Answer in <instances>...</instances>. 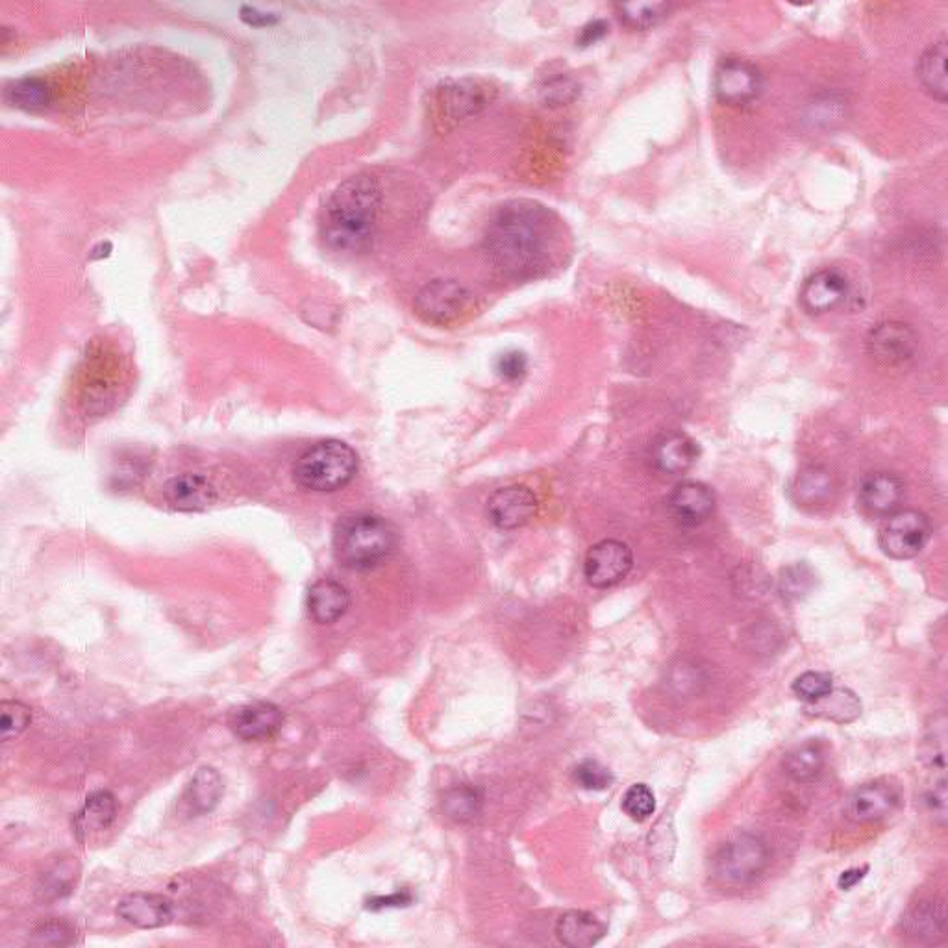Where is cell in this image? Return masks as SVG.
Returning a JSON list of instances; mask_svg holds the SVG:
<instances>
[{
    "label": "cell",
    "mask_w": 948,
    "mask_h": 948,
    "mask_svg": "<svg viewBox=\"0 0 948 948\" xmlns=\"http://www.w3.org/2000/svg\"><path fill=\"white\" fill-rule=\"evenodd\" d=\"M826 756L825 749L815 741L801 745L796 749L791 750L790 754L785 756L784 771L791 780L806 784L819 779V774L825 769Z\"/></svg>",
    "instance_id": "83f0119b"
},
{
    "label": "cell",
    "mask_w": 948,
    "mask_h": 948,
    "mask_svg": "<svg viewBox=\"0 0 948 948\" xmlns=\"http://www.w3.org/2000/svg\"><path fill=\"white\" fill-rule=\"evenodd\" d=\"M926 804L930 808L932 814L936 815L945 823L947 819V780L941 776V780L934 784L928 793H926Z\"/></svg>",
    "instance_id": "b9f144b4"
},
{
    "label": "cell",
    "mask_w": 948,
    "mask_h": 948,
    "mask_svg": "<svg viewBox=\"0 0 948 948\" xmlns=\"http://www.w3.org/2000/svg\"><path fill=\"white\" fill-rule=\"evenodd\" d=\"M294 473L297 484L308 492H338L356 476L357 454L343 441H319L300 454Z\"/></svg>",
    "instance_id": "277c9868"
},
{
    "label": "cell",
    "mask_w": 948,
    "mask_h": 948,
    "mask_svg": "<svg viewBox=\"0 0 948 948\" xmlns=\"http://www.w3.org/2000/svg\"><path fill=\"white\" fill-rule=\"evenodd\" d=\"M791 690L804 703L814 704L834 690V682H831V676L828 673L808 671L793 682Z\"/></svg>",
    "instance_id": "e575fe53"
},
{
    "label": "cell",
    "mask_w": 948,
    "mask_h": 948,
    "mask_svg": "<svg viewBox=\"0 0 948 948\" xmlns=\"http://www.w3.org/2000/svg\"><path fill=\"white\" fill-rule=\"evenodd\" d=\"M768 866V845L752 834H739L715 852L712 872L723 885L745 888L754 884Z\"/></svg>",
    "instance_id": "5b68a950"
},
{
    "label": "cell",
    "mask_w": 948,
    "mask_h": 948,
    "mask_svg": "<svg viewBox=\"0 0 948 948\" xmlns=\"http://www.w3.org/2000/svg\"><path fill=\"white\" fill-rule=\"evenodd\" d=\"M75 939V928L67 925L64 921H53L43 925L40 930H35V945H69Z\"/></svg>",
    "instance_id": "f35d334b"
},
{
    "label": "cell",
    "mask_w": 948,
    "mask_h": 948,
    "mask_svg": "<svg viewBox=\"0 0 948 948\" xmlns=\"http://www.w3.org/2000/svg\"><path fill=\"white\" fill-rule=\"evenodd\" d=\"M917 351L919 338L904 322H880L867 335L869 356L884 367H902L917 356Z\"/></svg>",
    "instance_id": "9c48e42d"
},
{
    "label": "cell",
    "mask_w": 948,
    "mask_h": 948,
    "mask_svg": "<svg viewBox=\"0 0 948 948\" xmlns=\"http://www.w3.org/2000/svg\"><path fill=\"white\" fill-rule=\"evenodd\" d=\"M714 89L723 104L749 106L760 99L765 89V78L747 59L726 58L715 70Z\"/></svg>",
    "instance_id": "ba28073f"
},
{
    "label": "cell",
    "mask_w": 948,
    "mask_h": 948,
    "mask_svg": "<svg viewBox=\"0 0 948 948\" xmlns=\"http://www.w3.org/2000/svg\"><path fill=\"white\" fill-rule=\"evenodd\" d=\"M573 780L582 790L604 791L614 784V774L600 761L584 760L574 768Z\"/></svg>",
    "instance_id": "d590c367"
},
{
    "label": "cell",
    "mask_w": 948,
    "mask_h": 948,
    "mask_svg": "<svg viewBox=\"0 0 948 948\" xmlns=\"http://www.w3.org/2000/svg\"><path fill=\"white\" fill-rule=\"evenodd\" d=\"M32 723V709L19 701H2L0 704V738L10 741L29 728Z\"/></svg>",
    "instance_id": "4dcf8cb0"
},
{
    "label": "cell",
    "mask_w": 948,
    "mask_h": 948,
    "mask_svg": "<svg viewBox=\"0 0 948 948\" xmlns=\"http://www.w3.org/2000/svg\"><path fill=\"white\" fill-rule=\"evenodd\" d=\"M224 793L223 779L213 768H200L184 793V801L194 814H210Z\"/></svg>",
    "instance_id": "484cf974"
},
{
    "label": "cell",
    "mask_w": 948,
    "mask_h": 948,
    "mask_svg": "<svg viewBox=\"0 0 948 948\" xmlns=\"http://www.w3.org/2000/svg\"><path fill=\"white\" fill-rule=\"evenodd\" d=\"M489 102V86L476 80H462L441 91V121L452 126L476 115Z\"/></svg>",
    "instance_id": "e0dca14e"
},
{
    "label": "cell",
    "mask_w": 948,
    "mask_h": 948,
    "mask_svg": "<svg viewBox=\"0 0 948 948\" xmlns=\"http://www.w3.org/2000/svg\"><path fill=\"white\" fill-rule=\"evenodd\" d=\"M78 867L77 861H64L54 867L53 871L47 872L43 877L40 893H43V899H62L64 895H69L73 882L77 880Z\"/></svg>",
    "instance_id": "1f68e13d"
},
{
    "label": "cell",
    "mask_w": 948,
    "mask_h": 948,
    "mask_svg": "<svg viewBox=\"0 0 948 948\" xmlns=\"http://www.w3.org/2000/svg\"><path fill=\"white\" fill-rule=\"evenodd\" d=\"M241 19L252 26H269L278 21L275 13L260 12L258 8L252 7L241 8Z\"/></svg>",
    "instance_id": "ee69618b"
},
{
    "label": "cell",
    "mask_w": 948,
    "mask_h": 948,
    "mask_svg": "<svg viewBox=\"0 0 948 948\" xmlns=\"http://www.w3.org/2000/svg\"><path fill=\"white\" fill-rule=\"evenodd\" d=\"M904 498V482L893 473H871L861 481L858 500L871 516L895 514Z\"/></svg>",
    "instance_id": "ac0fdd59"
},
{
    "label": "cell",
    "mask_w": 948,
    "mask_h": 948,
    "mask_svg": "<svg viewBox=\"0 0 948 948\" xmlns=\"http://www.w3.org/2000/svg\"><path fill=\"white\" fill-rule=\"evenodd\" d=\"M668 4L663 2H638V4H619V18L632 29H649L660 19L665 18Z\"/></svg>",
    "instance_id": "d6a6232c"
},
{
    "label": "cell",
    "mask_w": 948,
    "mask_h": 948,
    "mask_svg": "<svg viewBox=\"0 0 948 948\" xmlns=\"http://www.w3.org/2000/svg\"><path fill=\"white\" fill-rule=\"evenodd\" d=\"M538 508V497L527 486L503 487L487 500V516L503 530L525 527L536 517Z\"/></svg>",
    "instance_id": "8fae6325"
},
{
    "label": "cell",
    "mask_w": 948,
    "mask_h": 948,
    "mask_svg": "<svg viewBox=\"0 0 948 948\" xmlns=\"http://www.w3.org/2000/svg\"><path fill=\"white\" fill-rule=\"evenodd\" d=\"M578 93V88H576V84L571 80V78H556V80H552L549 82V86L543 89L544 102L551 106H562L567 104L571 100L576 97Z\"/></svg>",
    "instance_id": "ab89813d"
},
{
    "label": "cell",
    "mask_w": 948,
    "mask_h": 948,
    "mask_svg": "<svg viewBox=\"0 0 948 948\" xmlns=\"http://www.w3.org/2000/svg\"><path fill=\"white\" fill-rule=\"evenodd\" d=\"M167 503L180 511H199L216 503V487L200 474H178L164 486Z\"/></svg>",
    "instance_id": "ffe728a7"
},
{
    "label": "cell",
    "mask_w": 948,
    "mask_h": 948,
    "mask_svg": "<svg viewBox=\"0 0 948 948\" xmlns=\"http://www.w3.org/2000/svg\"><path fill=\"white\" fill-rule=\"evenodd\" d=\"M701 456L697 441L685 433L673 432L655 441L652 463L663 474H682L690 471Z\"/></svg>",
    "instance_id": "44dd1931"
},
{
    "label": "cell",
    "mask_w": 948,
    "mask_h": 948,
    "mask_svg": "<svg viewBox=\"0 0 948 948\" xmlns=\"http://www.w3.org/2000/svg\"><path fill=\"white\" fill-rule=\"evenodd\" d=\"M10 95H12L13 102H18V106H23V108H40V106L47 104L48 99H51L47 84L37 80V78H24L10 89Z\"/></svg>",
    "instance_id": "74e56055"
},
{
    "label": "cell",
    "mask_w": 948,
    "mask_h": 948,
    "mask_svg": "<svg viewBox=\"0 0 948 948\" xmlns=\"http://www.w3.org/2000/svg\"><path fill=\"white\" fill-rule=\"evenodd\" d=\"M947 58L948 42L947 37L943 35L937 42L932 43L925 53L921 54L917 67H915L921 86L925 88L926 93L930 95L932 99L939 100V102H947L948 84L947 69H945Z\"/></svg>",
    "instance_id": "cb8c5ba5"
},
{
    "label": "cell",
    "mask_w": 948,
    "mask_h": 948,
    "mask_svg": "<svg viewBox=\"0 0 948 948\" xmlns=\"http://www.w3.org/2000/svg\"><path fill=\"white\" fill-rule=\"evenodd\" d=\"M230 730L243 741L269 739L284 725V712L275 703L256 701L232 709L229 717Z\"/></svg>",
    "instance_id": "7c38bea8"
},
{
    "label": "cell",
    "mask_w": 948,
    "mask_h": 948,
    "mask_svg": "<svg viewBox=\"0 0 948 948\" xmlns=\"http://www.w3.org/2000/svg\"><path fill=\"white\" fill-rule=\"evenodd\" d=\"M930 536V521L925 514L917 509L895 511L880 528V549L895 560H912L925 551Z\"/></svg>",
    "instance_id": "52a82bcc"
},
{
    "label": "cell",
    "mask_w": 948,
    "mask_h": 948,
    "mask_svg": "<svg viewBox=\"0 0 948 948\" xmlns=\"http://www.w3.org/2000/svg\"><path fill=\"white\" fill-rule=\"evenodd\" d=\"M847 294H849L847 276L841 271L823 269L804 282L801 300L809 313L820 316L841 305Z\"/></svg>",
    "instance_id": "2e32d148"
},
{
    "label": "cell",
    "mask_w": 948,
    "mask_h": 948,
    "mask_svg": "<svg viewBox=\"0 0 948 948\" xmlns=\"http://www.w3.org/2000/svg\"><path fill=\"white\" fill-rule=\"evenodd\" d=\"M904 934L917 941H934L947 932V910L943 902H921L902 919Z\"/></svg>",
    "instance_id": "d4e9b609"
},
{
    "label": "cell",
    "mask_w": 948,
    "mask_h": 948,
    "mask_svg": "<svg viewBox=\"0 0 948 948\" xmlns=\"http://www.w3.org/2000/svg\"><path fill=\"white\" fill-rule=\"evenodd\" d=\"M608 32V26L604 21H595V23L587 24L586 29L582 30V35H580V43L582 45H592V43L598 42L604 34Z\"/></svg>",
    "instance_id": "bcb514c9"
},
{
    "label": "cell",
    "mask_w": 948,
    "mask_h": 948,
    "mask_svg": "<svg viewBox=\"0 0 948 948\" xmlns=\"http://www.w3.org/2000/svg\"><path fill=\"white\" fill-rule=\"evenodd\" d=\"M382 208L376 176L360 173L335 188L324 206L322 234L338 251H362L375 235Z\"/></svg>",
    "instance_id": "7a4b0ae2"
},
{
    "label": "cell",
    "mask_w": 948,
    "mask_h": 948,
    "mask_svg": "<svg viewBox=\"0 0 948 948\" xmlns=\"http://www.w3.org/2000/svg\"><path fill=\"white\" fill-rule=\"evenodd\" d=\"M674 521L682 527H701L715 509V495L701 482H680L668 498Z\"/></svg>",
    "instance_id": "4fadbf2b"
},
{
    "label": "cell",
    "mask_w": 948,
    "mask_h": 948,
    "mask_svg": "<svg viewBox=\"0 0 948 948\" xmlns=\"http://www.w3.org/2000/svg\"><path fill=\"white\" fill-rule=\"evenodd\" d=\"M622 809L630 819L643 823L655 812V796L647 784H633L622 796Z\"/></svg>",
    "instance_id": "836d02e7"
},
{
    "label": "cell",
    "mask_w": 948,
    "mask_h": 948,
    "mask_svg": "<svg viewBox=\"0 0 948 948\" xmlns=\"http://www.w3.org/2000/svg\"><path fill=\"white\" fill-rule=\"evenodd\" d=\"M554 211L533 200H509L493 213L484 235L492 264L516 280L536 278L560 258L565 241Z\"/></svg>",
    "instance_id": "6da1fadb"
},
{
    "label": "cell",
    "mask_w": 948,
    "mask_h": 948,
    "mask_svg": "<svg viewBox=\"0 0 948 948\" xmlns=\"http://www.w3.org/2000/svg\"><path fill=\"white\" fill-rule=\"evenodd\" d=\"M118 915L141 930H154L169 925L175 912L173 902L154 893H132L118 904Z\"/></svg>",
    "instance_id": "9a60e30c"
},
{
    "label": "cell",
    "mask_w": 948,
    "mask_h": 948,
    "mask_svg": "<svg viewBox=\"0 0 948 948\" xmlns=\"http://www.w3.org/2000/svg\"><path fill=\"white\" fill-rule=\"evenodd\" d=\"M414 901L410 891L403 890L400 893H393L387 896H375L367 902L370 910H384V907H403L408 906Z\"/></svg>",
    "instance_id": "7bdbcfd3"
},
{
    "label": "cell",
    "mask_w": 948,
    "mask_h": 948,
    "mask_svg": "<svg viewBox=\"0 0 948 948\" xmlns=\"http://www.w3.org/2000/svg\"><path fill=\"white\" fill-rule=\"evenodd\" d=\"M806 712L808 715L834 720V723H852L861 715V703L852 691L834 687L826 697L820 698L817 703L808 704Z\"/></svg>",
    "instance_id": "4316f807"
},
{
    "label": "cell",
    "mask_w": 948,
    "mask_h": 948,
    "mask_svg": "<svg viewBox=\"0 0 948 948\" xmlns=\"http://www.w3.org/2000/svg\"><path fill=\"white\" fill-rule=\"evenodd\" d=\"M351 608V593L334 578L317 580L308 593V611L319 625H332Z\"/></svg>",
    "instance_id": "d6986e66"
},
{
    "label": "cell",
    "mask_w": 948,
    "mask_h": 948,
    "mask_svg": "<svg viewBox=\"0 0 948 948\" xmlns=\"http://www.w3.org/2000/svg\"><path fill=\"white\" fill-rule=\"evenodd\" d=\"M118 817V801L110 791H95L84 802L73 819V831L78 841L88 839L113 825Z\"/></svg>",
    "instance_id": "7402d4cb"
},
{
    "label": "cell",
    "mask_w": 948,
    "mask_h": 948,
    "mask_svg": "<svg viewBox=\"0 0 948 948\" xmlns=\"http://www.w3.org/2000/svg\"><path fill=\"white\" fill-rule=\"evenodd\" d=\"M815 584V576L804 563H796L791 567L785 569L782 578H780V592L785 598L798 600L806 597Z\"/></svg>",
    "instance_id": "8d00e7d4"
},
{
    "label": "cell",
    "mask_w": 948,
    "mask_h": 948,
    "mask_svg": "<svg viewBox=\"0 0 948 948\" xmlns=\"http://www.w3.org/2000/svg\"><path fill=\"white\" fill-rule=\"evenodd\" d=\"M869 872V867H855V869H849V871L841 872V877L837 880V885H839V890L850 891L855 890L856 885L860 884L861 880L866 879V874Z\"/></svg>",
    "instance_id": "f6af8a7d"
},
{
    "label": "cell",
    "mask_w": 948,
    "mask_h": 948,
    "mask_svg": "<svg viewBox=\"0 0 948 948\" xmlns=\"http://www.w3.org/2000/svg\"><path fill=\"white\" fill-rule=\"evenodd\" d=\"M632 565V551L627 543L617 539H604L600 543L593 544L587 552L584 574L589 586L606 589L627 578Z\"/></svg>",
    "instance_id": "30bf717a"
},
{
    "label": "cell",
    "mask_w": 948,
    "mask_h": 948,
    "mask_svg": "<svg viewBox=\"0 0 948 948\" xmlns=\"http://www.w3.org/2000/svg\"><path fill=\"white\" fill-rule=\"evenodd\" d=\"M793 498L802 506H823L834 493V478L823 467L804 469L793 484Z\"/></svg>",
    "instance_id": "f1b7e54d"
},
{
    "label": "cell",
    "mask_w": 948,
    "mask_h": 948,
    "mask_svg": "<svg viewBox=\"0 0 948 948\" xmlns=\"http://www.w3.org/2000/svg\"><path fill=\"white\" fill-rule=\"evenodd\" d=\"M334 556L352 571L375 569L392 556L397 532L384 517L375 514H349L335 522Z\"/></svg>",
    "instance_id": "3957f363"
},
{
    "label": "cell",
    "mask_w": 948,
    "mask_h": 948,
    "mask_svg": "<svg viewBox=\"0 0 948 948\" xmlns=\"http://www.w3.org/2000/svg\"><path fill=\"white\" fill-rule=\"evenodd\" d=\"M899 804V791L884 782H869L852 791L847 798L845 814L850 820L867 825L877 823L893 812Z\"/></svg>",
    "instance_id": "5bb4252c"
},
{
    "label": "cell",
    "mask_w": 948,
    "mask_h": 948,
    "mask_svg": "<svg viewBox=\"0 0 948 948\" xmlns=\"http://www.w3.org/2000/svg\"><path fill=\"white\" fill-rule=\"evenodd\" d=\"M473 306V295L456 280L428 282L416 297V313L436 327L462 321Z\"/></svg>",
    "instance_id": "8992f818"
},
{
    "label": "cell",
    "mask_w": 948,
    "mask_h": 948,
    "mask_svg": "<svg viewBox=\"0 0 948 948\" xmlns=\"http://www.w3.org/2000/svg\"><path fill=\"white\" fill-rule=\"evenodd\" d=\"M527 356L522 352H508L498 360V375L506 381H519L527 373Z\"/></svg>",
    "instance_id": "60d3db41"
},
{
    "label": "cell",
    "mask_w": 948,
    "mask_h": 948,
    "mask_svg": "<svg viewBox=\"0 0 948 948\" xmlns=\"http://www.w3.org/2000/svg\"><path fill=\"white\" fill-rule=\"evenodd\" d=\"M608 932V926L589 912L571 910L558 921L556 937L569 948H589L597 945Z\"/></svg>",
    "instance_id": "603a6c76"
},
{
    "label": "cell",
    "mask_w": 948,
    "mask_h": 948,
    "mask_svg": "<svg viewBox=\"0 0 948 948\" xmlns=\"http://www.w3.org/2000/svg\"><path fill=\"white\" fill-rule=\"evenodd\" d=\"M482 802H484L482 791L465 784L449 791L443 806H445L447 815L451 819L465 823V820L474 819L476 815L481 814Z\"/></svg>",
    "instance_id": "f546056e"
}]
</instances>
